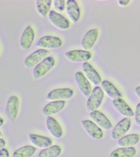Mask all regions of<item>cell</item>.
Masks as SVG:
<instances>
[{
	"label": "cell",
	"mask_w": 140,
	"mask_h": 157,
	"mask_svg": "<svg viewBox=\"0 0 140 157\" xmlns=\"http://www.w3.org/2000/svg\"><path fill=\"white\" fill-rule=\"evenodd\" d=\"M89 116L93 121L103 129L109 130L112 127V124L108 118L99 110H96L91 112Z\"/></svg>",
	"instance_id": "13"
},
{
	"label": "cell",
	"mask_w": 140,
	"mask_h": 157,
	"mask_svg": "<svg viewBox=\"0 0 140 157\" xmlns=\"http://www.w3.org/2000/svg\"><path fill=\"white\" fill-rule=\"evenodd\" d=\"M131 120L128 117H125L119 121L113 129L111 133V138L115 140H119L126 134L130 129Z\"/></svg>",
	"instance_id": "3"
},
{
	"label": "cell",
	"mask_w": 140,
	"mask_h": 157,
	"mask_svg": "<svg viewBox=\"0 0 140 157\" xmlns=\"http://www.w3.org/2000/svg\"><path fill=\"white\" fill-rule=\"evenodd\" d=\"M6 145V142H5L4 140L2 138H0V150L4 148Z\"/></svg>",
	"instance_id": "31"
},
{
	"label": "cell",
	"mask_w": 140,
	"mask_h": 157,
	"mask_svg": "<svg viewBox=\"0 0 140 157\" xmlns=\"http://www.w3.org/2000/svg\"><path fill=\"white\" fill-rule=\"evenodd\" d=\"M136 152L133 147H120L113 151L109 157H134Z\"/></svg>",
	"instance_id": "23"
},
{
	"label": "cell",
	"mask_w": 140,
	"mask_h": 157,
	"mask_svg": "<svg viewBox=\"0 0 140 157\" xmlns=\"http://www.w3.org/2000/svg\"><path fill=\"white\" fill-rule=\"evenodd\" d=\"M19 101L18 97L11 96L6 104L5 113L9 121L13 122L17 118L19 109Z\"/></svg>",
	"instance_id": "4"
},
{
	"label": "cell",
	"mask_w": 140,
	"mask_h": 157,
	"mask_svg": "<svg viewBox=\"0 0 140 157\" xmlns=\"http://www.w3.org/2000/svg\"><path fill=\"white\" fill-rule=\"evenodd\" d=\"M2 133H1V131H0V137H2Z\"/></svg>",
	"instance_id": "34"
},
{
	"label": "cell",
	"mask_w": 140,
	"mask_h": 157,
	"mask_svg": "<svg viewBox=\"0 0 140 157\" xmlns=\"http://www.w3.org/2000/svg\"><path fill=\"white\" fill-rule=\"evenodd\" d=\"M61 147L55 145L42 150L38 157H57L61 154Z\"/></svg>",
	"instance_id": "26"
},
{
	"label": "cell",
	"mask_w": 140,
	"mask_h": 157,
	"mask_svg": "<svg viewBox=\"0 0 140 157\" xmlns=\"http://www.w3.org/2000/svg\"><path fill=\"white\" fill-rule=\"evenodd\" d=\"M4 124V120L2 117H0V127L3 126Z\"/></svg>",
	"instance_id": "33"
},
{
	"label": "cell",
	"mask_w": 140,
	"mask_h": 157,
	"mask_svg": "<svg viewBox=\"0 0 140 157\" xmlns=\"http://www.w3.org/2000/svg\"><path fill=\"white\" fill-rule=\"evenodd\" d=\"M37 148L33 146H23L14 152L13 157H31L34 155Z\"/></svg>",
	"instance_id": "24"
},
{
	"label": "cell",
	"mask_w": 140,
	"mask_h": 157,
	"mask_svg": "<svg viewBox=\"0 0 140 157\" xmlns=\"http://www.w3.org/2000/svg\"><path fill=\"white\" fill-rule=\"evenodd\" d=\"M101 87L103 91L111 99L121 98L122 95L117 88L110 82L104 80L101 83Z\"/></svg>",
	"instance_id": "21"
},
{
	"label": "cell",
	"mask_w": 140,
	"mask_h": 157,
	"mask_svg": "<svg viewBox=\"0 0 140 157\" xmlns=\"http://www.w3.org/2000/svg\"><path fill=\"white\" fill-rule=\"evenodd\" d=\"M134 115L135 122L138 126H140V103L136 105Z\"/></svg>",
	"instance_id": "28"
},
{
	"label": "cell",
	"mask_w": 140,
	"mask_h": 157,
	"mask_svg": "<svg viewBox=\"0 0 140 157\" xmlns=\"http://www.w3.org/2000/svg\"><path fill=\"white\" fill-rule=\"evenodd\" d=\"M52 1L51 0H37L36 6L38 13L43 17H45L50 10Z\"/></svg>",
	"instance_id": "25"
},
{
	"label": "cell",
	"mask_w": 140,
	"mask_h": 157,
	"mask_svg": "<svg viewBox=\"0 0 140 157\" xmlns=\"http://www.w3.org/2000/svg\"><path fill=\"white\" fill-rule=\"evenodd\" d=\"M98 34L96 28L90 29L85 34L81 43V46L84 50H89L93 47L96 41Z\"/></svg>",
	"instance_id": "14"
},
{
	"label": "cell",
	"mask_w": 140,
	"mask_h": 157,
	"mask_svg": "<svg viewBox=\"0 0 140 157\" xmlns=\"http://www.w3.org/2000/svg\"><path fill=\"white\" fill-rule=\"evenodd\" d=\"M62 44L60 38L52 36H45L38 40L36 45L41 49H56L60 47Z\"/></svg>",
	"instance_id": "7"
},
{
	"label": "cell",
	"mask_w": 140,
	"mask_h": 157,
	"mask_svg": "<svg viewBox=\"0 0 140 157\" xmlns=\"http://www.w3.org/2000/svg\"><path fill=\"white\" fill-rule=\"evenodd\" d=\"M82 70L87 79L95 86H98L102 82L100 75L89 63L84 62L82 66Z\"/></svg>",
	"instance_id": "11"
},
{
	"label": "cell",
	"mask_w": 140,
	"mask_h": 157,
	"mask_svg": "<svg viewBox=\"0 0 140 157\" xmlns=\"http://www.w3.org/2000/svg\"><path fill=\"white\" fill-rule=\"evenodd\" d=\"M66 102L64 100H56L50 102L45 105L42 110L43 115L50 116L61 111L64 107Z\"/></svg>",
	"instance_id": "16"
},
{
	"label": "cell",
	"mask_w": 140,
	"mask_h": 157,
	"mask_svg": "<svg viewBox=\"0 0 140 157\" xmlns=\"http://www.w3.org/2000/svg\"><path fill=\"white\" fill-rule=\"evenodd\" d=\"M65 57L69 61L76 63L86 62L91 58L90 52L87 50H76L68 52Z\"/></svg>",
	"instance_id": "8"
},
{
	"label": "cell",
	"mask_w": 140,
	"mask_h": 157,
	"mask_svg": "<svg viewBox=\"0 0 140 157\" xmlns=\"http://www.w3.org/2000/svg\"><path fill=\"white\" fill-rule=\"evenodd\" d=\"M66 11L69 18L73 22L78 21L80 17V10L77 2L74 0L66 1Z\"/></svg>",
	"instance_id": "18"
},
{
	"label": "cell",
	"mask_w": 140,
	"mask_h": 157,
	"mask_svg": "<svg viewBox=\"0 0 140 157\" xmlns=\"http://www.w3.org/2000/svg\"><path fill=\"white\" fill-rule=\"evenodd\" d=\"M47 128L53 137L60 138L62 137L63 131L59 123L53 117L48 116L46 120Z\"/></svg>",
	"instance_id": "20"
},
{
	"label": "cell",
	"mask_w": 140,
	"mask_h": 157,
	"mask_svg": "<svg viewBox=\"0 0 140 157\" xmlns=\"http://www.w3.org/2000/svg\"><path fill=\"white\" fill-rule=\"evenodd\" d=\"M52 3L55 10L59 12H62L64 10L66 6L64 0H54L52 1Z\"/></svg>",
	"instance_id": "27"
},
{
	"label": "cell",
	"mask_w": 140,
	"mask_h": 157,
	"mask_svg": "<svg viewBox=\"0 0 140 157\" xmlns=\"http://www.w3.org/2000/svg\"><path fill=\"white\" fill-rule=\"evenodd\" d=\"M135 92L136 95L140 99V86L136 87L135 89Z\"/></svg>",
	"instance_id": "32"
},
{
	"label": "cell",
	"mask_w": 140,
	"mask_h": 157,
	"mask_svg": "<svg viewBox=\"0 0 140 157\" xmlns=\"http://www.w3.org/2000/svg\"><path fill=\"white\" fill-rule=\"evenodd\" d=\"M50 54L45 49H40L34 51L27 56L24 61L25 66L28 68L35 66Z\"/></svg>",
	"instance_id": "5"
},
{
	"label": "cell",
	"mask_w": 140,
	"mask_h": 157,
	"mask_svg": "<svg viewBox=\"0 0 140 157\" xmlns=\"http://www.w3.org/2000/svg\"><path fill=\"white\" fill-rule=\"evenodd\" d=\"M104 97V93L100 87L97 86L91 92L87 102V110L91 112L100 106Z\"/></svg>",
	"instance_id": "2"
},
{
	"label": "cell",
	"mask_w": 140,
	"mask_h": 157,
	"mask_svg": "<svg viewBox=\"0 0 140 157\" xmlns=\"http://www.w3.org/2000/svg\"><path fill=\"white\" fill-rule=\"evenodd\" d=\"M112 104L115 109L122 116L129 118L133 117L134 115L132 109L122 98L114 99Z\"/></svg>",
	"instance_id": "15"
},
{
	"label": "cell",
	"mask_w": 140,
	"mask_h": 157,
	"mask_svg": "<svg viewBox=\"0 0 140 157\" xmlns=\"http://www.w3.org/2000/svg\"><path fill=\"white\" fill-rule=\"evenodd\" d=\"M48 18L52 24L60 30H67L69 28L68 21L62 15L55 11H50L49 12Z\"/></svg>",
	"instance_id": "6"
},
{
	"label": "cell",
	"mask_w": 140,
	"mask_h": 157,
	"mask_svg": "<svg viewBox=\"0 0 140 157\" xmlns=\"http://www.w3.org/2000/svg\"><path fill=\"white\" fill-rule=\"evenodd\" d=\"M55 59L50 56H47L36 65L33 69V74L34 79H38L47 73L55 64Z\"/></svg>",
	"instance_id": "1"
},
{
	"label": "cell",
	"mask_w": 140,
	"mask_h": 157,
	"mask_svg": "<svg viewBox=\"0 0 140 157\" xmlns=\"http://www.w3.org/2000/svg\"><path fill=\"white\" fill-rule=\"evenodd\" d=\"M75 80L79 89L86 98L89 97L91 92V86L89 81L82 72L78 71L75 75Z\"/></svg>",
	"instance_id": "9"
},
{
	"label": "cell",
	"mask_w": 140,
	"mask_h": 157,
	"mask_svg": "<svg viewBox=\"0 0 140 157\" xmlns=\"http://www.w3.org/2000/svg\"><path fill=\"white\" fill-rule=\"evenodd\" d=\"M74 94L73 90L70 88H59L49 92L47 99L50 101L66 100L70 99Z\"/></svg>",
	"instance_id": "10"
},
{
	"label": "cell",
	"mask_w": 140,
	"mask_h": 157,
	"mask_svg": "<svg viewBox=\"0 0 140 157\" xmlns=\"http://www.w3.org/2000/svg\"><path fill=\"white\" fill-rule=\"evenodd\" d=\"M34 39V30L28 25L22 33L20 40V46L24 50H28L31 46Z\"/></svg>",
	"instance_id": "19"
},
{
	"label": "cell",
	"mask_w": 140,
	"mask_h": 157,
	"mask_svg": "<svg viewBox=\"0 0 140 157\" xmlns=\"http://www.w3.org/2000/svg\"><path fill=\"white\" fill-rule=\"evenodd\" d=\"M0 157H10L9 153L6 148L0 150Z\"/></svg>",
	"instance_id": "29"
},
{
	"label": "cell",
	"mask_w": 140,
	"mask_h": 157,
	"mask_svg": "<svg viewBox=\"0 0 140 157\" xmlns=\"http://www.w3.org/2000/svg\"><path fill=\"white\" fill-rule=\"evenodd\" d=\"M28 138L31 143L38 148H48L52 144V141L51 139L45 136L30 133L28 135Z\"/></svg>",
	"instance_id": "17"
},
{
	"label": "cell",
	"mask_w": 140,
	"mask_h": 157,
	"mask_svg": "<svg viewBox=\"0 0 140 157\" xmlns=\"http://www.w3.org/2000/svg\"><path fill=\"white\" fill-rule=\"evenodd\" d=\"M81 124L87 133L96 140H100L103 136V132L100 128L90 120H82Z\"/></svg>",
	"instance_id": "12"
},
{
	"label": "cell",
	"mask_w": 140,
	"mask_h": 157,
	"mask_svg": "<svg viewBox=\"0 0 140 157\" xmlns=\"http://www.w3.org/2000/svg\"><path fill=\"white\" fill-rule=\"evenodd\" d=\"M140 137V135L137 133L130 134L124 136L118 140V145L121 147H132L138 143Z\"/></svg>",
	"instance_id": "22"
},
{
	"label": "cell",
	"mask_w": 140,
	"mask_h": 157,
	"mask_svg": "<svg viewBox=\"0 0 140 157\" xmlns=\"http://www.w3.org/2000/svg\"><path fill=\"white\" fill-rule=\"evenodd\" d=\"M130 2V1L129 0H120V1H118V3H119V6L121 7H125V6H127Z\"/></svg>",
	"instance_id": "30"
}]
</instances>
